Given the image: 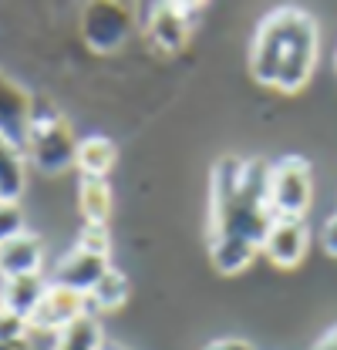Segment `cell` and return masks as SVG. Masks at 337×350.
I'll use <instances>...</instances> for the list:
<instances>
[{
	"label": "cell",
	"mask_w": 337,
	"mask_h": 350,
	"mask_svg": "<svg viewBox=\"0 0 337 350\" xmlns=\"http://www.w3.org/2000/svg\"><path fill=\"white\" fill-rule=\"evenodd\" d=\"M317 64V21L307 10L280 7L263 17L250 47V71L260 85L300 91Z\"/></svg>",
	"instance_id": "6da1fadb"
},
{
	"label": "cell",
	"mask_w": 337,
	"mask_h": 350,
	"mask_svg": "<svg viewBox=\"0 0 337 350\" xmlns=\"http://www.w3.org/2000/svg\"><path fill=\"white\" fill-rule=\"evenodd\" d=\"M24 155L47 175L64 172L78 159V138H75L71 125L54 108H38L34 105L27 138H24Z\"/></svg>",
	"instance_id": "7a4b0ae2"
},
{
	"label": "cell",
	"mask_w": 337,
	"mask_h": 350,
	"mask_svg": "<svg viewBox=\"0 0 337 350\" xmlns=\"http://www.w3.org/2000/svg\"><path fill=\"white\" fill-rule=\"evenodd\" d=\"M310 169L303 159L270 165V213L273 219H303L310 209Z\"/></svg>",
	"instance_id": "3957f363"
},
{
	"label": "cell",
	"mask_w": 337,
	"mask_h": 350,
	"mask_svg": "<svg viewBox=\"0 0 337 350\" xmlns=\"http://www.w3.org/2000/svg\"><path fill=\"white\" fill-rule=\"evenodd\" d=\"M88 313V297L78 290H68L61 283H47L41 304L34 306V313L27 317L31 330H44V334H61L68 323H75L78 317Z\"/></svg>",
	"instance_id": "277c9868"
},
{
	"label": "cell",
	"mask_w": 337,
	"mask_h": 350,
	"mask_svg": "<svg viewBox=\"0 0 337 350\" xmlns=\"http://www.w3.org/2000/svg\"><path fill=\"white\" fill-rule=\"evenodd\" d=\"M307 246H310V229L303 219H273V226L263 239L266 260L280 269H294L307 256Z\"/></svg>",
	"instance_id": "5b68a950"
},
{
	"label": "cell",
	"mask_w": 337,
	"mask_h": 350,
	"mask_svg": "<svg viewBox=\"0 0 337 350\" xmlns=\"http://www.w3.org/2000/svg\"><path fill=\"white\" fill-rule=\"evenodd\" d=\"M128 24H132L128 10L115 7V3H91L82 14L84 41L91 44L95 51H115L118 44L125 41Z\"/></svg>",
	"instance_id": "8992f818"
},
{
	"label": "cell",
	"mask_w": 337,
	"mask_h": 350,
	"mask_svg": "<svg viewBox=\"0 0 337 350\" xmlns=\"http://www.w3.org/2000/svg\"><path fill=\"white\" fill-rule=\"evenodd\" d=\"M199 7H186V3H162L152 10L149 21V34L162 51H182L189 34H192V14Z\"/></svg>",
	"instance_id": "52a82bcc"
},
{
	"label": "cell",
	"mask_w": 337,
	"mask_h": 350,
	"mask_svg": "<svg viewBox=\"0 0 337 350\" xmlns=\"http://www.w3.org/2000/svg\"><path fill=\"white\" fill-rule=\"evenodd\" d=\"M31 115H34L31 94L0 71V135H7V138H14L17 145H24Z\"/></svg>",
	"instance_id": "ba28073f"
},
{
	"label": "cell",
	"mask_w": 337,
	"mask_h": 350,
	"mask_svg": "<svg viewBox=\"0 0 337 350\" xmlns=\"http://www.w3.org/2000/svg\"><path fill=\"white\" fill-rule=\"evenodd\" d=\"M112 266H108V256H98V253H88L82 246H75L64 260L58 262V269H54V283H61V286H68V290H78V293H91V286L108 273Z\"/></svg>",
	"instance_id": "9c48e42d"
},
{
	"label": "cell",
	"mask_w": 337,
	"mask_h": 350,
	"mask_svg": "<svg viewBox=\"0 0 337 350\" xmlns=\"http://www.w3.org/2000/svg\"><path fill=\"white\" fill-rule=\"evenodd\" d=\"M44 246L38 236L21 232L17 239L0 243V280H14V276H34L41 273Z\"/></svg>",
	"instance_id": "30bf717a"
},
{
	"label": "cell",
	"mask_w": 337,
	"mask_h": 350,
	"mask_svg": "<svg viewBox=\"0 0 337 350\" xmlns=\"http://www.w3.org/2000/svg\"><path fill=\"white\" fill-rule=\"evenodd\" d=\"M44 290H47V280L41 273L34 276H14V280H0V300H3V310L17 313V317H31L34 306L41 304Z\"/></svg>",
	"instance_id": "8fae6325"
},
{
	"label": "cell",
	"mask_w": 337,
	"mask_h": 350,
	"mask_svg": "<svg viewBox=\"0 0 337 350\" xmlns=\"http://www.w3.org/2000/svg\"><path fill=\"white\" fill-rule=\"evenodd\" d=\"M260 246L250 243V239H240V236H210V256H212V266L219 273H240L247 269L253 260H256Z\"/></svg>",
	"instance_id": "7c38bea8"
},
{
	"label": "cell",
	"mask_w": 337,
	"mask_h": 350,
	"mask_svg": "<svg viewBox=\"0 0 337 350\" xmlns=\"http://www.w3.org/2000/svg\"><path fill=\"white\" fill-rule=\"evenodd\" d=\"M24 182H27L24 145H17L14 138L0 135V196L3 199H17L24 192Z\"/></svg>",
	"instance_id": "4fadbf2b"
},
{
	"label": "cell",
	"mask_w": 337,
	"mask_h": 350,
	"mask_svg": "<svg viewBox=\"0 0 337 350\" xmlns=\"http://www.w3.org/2000/svg\"><path fill=\"white\" fill-rule=\"evenodd\" d=\"M115 159H118L115 145H112L105 135H91V138H82V142H78V159H75V165L82 169L84 178H105V175L112 172Z\"/></svg>",
	"instance_id": "5bb4252c"
},
{
	"label": "cell",
	"mask_w": 337,
	"mask_h": 350,
	"mask_svg": "<svg viewBox=\"0 0 337 350\" xmlns=\"http://www.w3.org/2000/svg\"><path fill=\"white\" fill-rule=\"evenodd\" d=\"M78 209L84 216V226H108L112 189H108L105 178H82V185H78Z\"/></svg>",
	"instance_id": "9a60e30c"
},
{
	"label": "cell",
	"mask_w": 337,
	"mask_h": 350,
	"mask_svg": "<svg viewBox=\"0 0 337 350\" xmlns=\"http://www.w3.org/2000/svg\"><path fill=\"white\" fill-rule=\"evenodd\" d=\"M105 347V337H101V323L84 313L75 323H68L58 337H54V350H101Z\"/></svg>",
	"instance_id": "2e32d148"
},
{
	"label": "cell",
	"mask_w": 337,
	"mask_h": 350,
	"mask_svg": "<svg viewBox=\"0 0 337 350\" xmlns=\"http://www.w3.org/2000/svg\"><path fill=\"white\" fill-rule=\"evenodd\" d=\"M128 300V276L122 269H108L88 293V306L95 310H118Z\"/></svg>",
	"instance_id": "e0dca14e"
},
{
	"label": "cell",
	"mask_w": 337,
	"mask_h": 350,
	"mask_svg": "<svg viewBox=\"0 0 337 350\" xmlns=\"http://www.w3.org/2000/svg\"><path fill=\"white\" fill-rule=\"evenodd\" d=\"M24 229V213L17 206V199H0V243L7 239H17Z\"/></svg>",
	"instance_id": "ac0fdd59"
},
{
	"label": "cell",
	"mask_w": 337,
	"mask_h": 350,
	"mask_svg": "<svg viewBox=\"0 0 337 350\" xmlns=\"http://www.w3.org/2000/svg\"><path fill=\"white\" fill-rule=\"evenodd\" d=\"M27 320L24 317H17V313H10V310H3L0 313V344H10V340H27Z\"/></svg>",
	"instance_id": "d6986e66"
},
{
	"label": "cell",
	"mask_w": 337,
	"mask_h": 350,
	"mask_svg": "<svg viewBox=\"0 0 337 350\" xmlns=\"http://www.w3.org/2000/svg\"><path fill=\"white\" fill-rule=\"evenodd\" d=\"M78 246L88 253L108 256V226H84L82 236H78Z\"/></svg>",
	"instance_id": "ffe728a7"
},
{
	"label": "cell",
	"mask_w": 337,
	"mask_h": 350,
	"mask_svg": "<svg viewBox=\"0 0 337 350\" xmlns=\"http://www.w3.org/2000/svg\"><path fill=\"white\" fill-rule=\"evenodd\" d=\"M324 253L337 256V216H331L324 226Z\"/></svg>",
	"instance_id": "44dd1931"
},
{
	"label": "cell",
	"mask_w": 337,
	"mask_h": 350,
	"mask_svg": "<svg viewBox=\"0 0 337 350\" xmlns=\"http://www.w3.org/2000/svg\"><path fill=\"white\" fill-rule=\"evenodd\" d=\"M206 350H253V347L243 344V340H216V344H210Z\"/></svg>",
	"instance_id": "7402d4cb"
},
{
	"label": "cell",
	"mask_w": 337,
	"mask_h": 350,
	"mask_svg": "<svg viewBox=\"0 0 337 350\" xmlns=\"http://www.w3.org/2000/svg\"><path fill=\"white\" fill-rule=\"evenodd\" d=\"M314 350H337V327L331 330V334H324V337L314 344Z\"/></svg>",
	"instance_id": "603a6c76"
},
{
	"label": "cell",
	"mask_w": 337,
	"mask_h": 350,
	"mask_svg": "<svg viewBox=\"0 0 337 350\" xmlns=\"http://www.w3.org/2000/svg\"><path fill=\"white\" fill-rule=\"evenodd\" d=\"M0 350H31L27 340H10V344H0Z\"/></svg>",
	"instance_id": "cb8c5ba5"
},
{
	"label": "cell",
	"mask_w": 337,
	"mask_h": 350,
	"mask_svg": "<svg viewBox=\"0 0 337 350\" xmlns=\"http://www.w3.org/2000/svg\"><path fill=\"white\" fill-rule=\"evenodd\" d=\"M0 313H3V300H0Z\"/></svg>",
	"instance_id": "d4e9b609"
},
{
	"label": "cell",
	"mask_w": 337,
	"mask_h": 350,
	"mask_svg": "<svg viewBox=\"0 0 337 350\" xmlns=\"http://www.w3.org/2000/svg\"><path fill=\"white\" fill-rule=\"evenodd\" d=\"M0 199H3V196H0Z\"/></svg>",
	"instance_id": "484cf974"
}]
</instances>
